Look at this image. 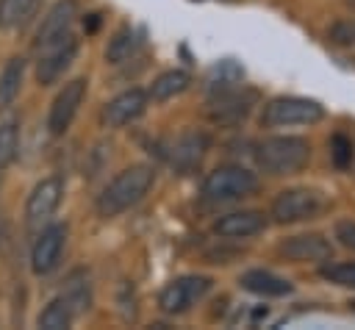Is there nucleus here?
Segmentation results:
<instances>
[{
	"label": "nucleus",
	"instance_id": "nucleus-1",
	"mask_svg": "<svg viewBox=\"0 0 355 330\" xmlns=\"http://www.w3.org/2000/svg\"><path fill=\"white\" fill-rule=\"evenodd\" d=\"M155 183V169L147 164H133L128 169H122L97 197V214L103 219L119 216L122 211L133 208L139 200H144V194L153 189Z\"/></svg>",
	"mask_w": 355,
	"mask_h": 330
},
{
	"label": "nucleus",
	"instance_id": "nucleus-2",
	"mask_svg": "<svg viewBox=\"0 0 355 330\" xmlns=\"http://www.w3.org/2000/svg\"><path fill=\"white\" fill-rule=\"evenodd\" d=\"M255 161L266 175H294L311 161V147L302 136H272L255 147Z\"/></svg>",
	"mask_w": 355,
	"mask_h": 330
},
{
	"label": "nucleus",
	"instance_id": "nucleus-3",
	"mask_svg": "<svg viewBox=\"0 0 355 330\" xmlns=\"http://www.w3.org/2000/svg\"><path fill=\"white\" fill-rule=\"evenodd\" d=\"M258 191V175L244 169V166H216L205 183H202V200L205 202H230L241 200Z\"/></svg>",
	"mask_w": 355,
	"mask_h": 330
},
{
	"label": "nucleus",
	"instance_id": "nucleus-4",
	"mask_svg": "<svg viewBox=\"0 0 355 330\" xmlns=\"http://www.w3.org/2000/svg\"><path fill=\"white\" fill-rule=\"evenodd\" d=\"M324 116L322 103L308 97H275L266 103L261 122L266 128H283V125H313Z\"/></svg>",
	"mask_w": 355,
	"mask_h": 330
},
{
	"label": "nucleus",
	"instance_id": "nucleus-5",
	"mask_svg": "<svg viewBox=\"0 0 355 330\" xmlns=\"http://www.w3.org/2000/svg\"><path fill=\"white\" fill-rule=\"evenodd\" d=\"M324 205L327 202L316 189H286L272 202V216L280 225L305 222V219H316L324 211Z\"/></svg>",
	"mask_w": 355,
	"mask_h": 330
},
{
	"label": "nucleus",
	"instance_id": "nucleus-6",
	"mask_svg": "<svg viewBox=\"0 0 355 330\" xmlns=\"http://www.w3.org/2000/svg\"><path fill=\"white\" fill-rule=\"evenodd\" d=\"M211 288V277L205 275H183V277H175L172 283L164 286V291L158 294V305L164 313H186L191 311V305H197Z\"/></svg>",
	"mask_w": 355,
	"mask_h": 330
},
{
	"label": "nucleus",
	"instance_id": "nucleus-7",
	"mask_svg": "<svg viewBox=\"0 0 355 330\" xmlns=\"http://www.w3.org/2000/svg\"><path fill=\"white\" fill-rule=\"evenodd\" d=\"M39 50H42V55H39V64H36V80H39L42 86H50V83H55V80L69 69V64L75 61V55H78V39H75L72 33H67V36H61V39H55V42L42 44Z\"/></svg>",
	"mask_w": 355,
	"mask_h": 330
},
{
	"label": "nucleus",
	"instance_id": "nucleus-8",
	"mask_svg": "<svg viewBox=\"0 0 355 330\" xmlns=\"http://www.w3.org/2000/svg\"><path fill=\"white\" fill-rule=\"evenodd\" d=\"M61 191H64L61 177H44L42 183L33 186V191L28 194V202H25V222L31 230H42L50 222V216L55 214V208L61 202Z\"/></svg>",
	"mask_w": 355,
	"mask_h": 330
},
{
	"label": "nucleus",
	"instance_id": "nucleus-9",
	"mask_svg": "<svg viewBox=\"0 0 355 330\" xmlns=\"http://www.w3.org/2000/svg\"><path fill=\"white\" fill-rule=\"evenodd\" d=\"M255 97H258V94H255L252 89H244V86H239V83H236V86H227V89H216L214 97H211L208 114H211L214 122H222V125L241 122V119L250 114Z\"/></svg>",
	"mask_w": 355,
	"mask_h": 330
},
{
	"label": "nucleus",
	"instance_id": "nucleus-10",
	"mask_svg": "<svg viewBox=\"0 0 355 330\" xmlns=\"http://www.w3.org/2000/svg\"><path fill=\"white\" fill-rule=\"evenodd\" d=\"M86 78H75L69 83H64V89L55 94L53 105H50V116H47V128L53 136H64L67 128L72 125L75 114H78V105L83 103V94H86Z\"/></svg>",
	"mask_w": 355,
	"mask_h": 330
},
{
	"label": "nucleus",
	"instance_id": "nucleus-11",
	"mask_svg": "<svg viewBox=\"0 0 355 330\" xmlns=\"http://www.w3.org/2000/svg\"><path fill=\"white\" fill-rule=\"evenodd\" d=\"M64 244H67V227L64 225H47L39 230V238L31 250V269L36 275H50L58 261H61V252H64Z\"/></svg>",
	"mask_w": 355,
	"mask_h": 330
},
{
	"label": "nucleus",
	"instance_id": "nucleus-12",
	"mask_svg": "<svg viewBox=\"0 0 355 330\" xmlns=\"http://www.w3.org/2000/svg\"><path fill=\"white\" fill-rule=\"evenodd\" d=\"M277 252L286 258V261H294V263H308V261H330L333 258V247L324 236L319 233H300V236H291L286 241H280Z\"/></svg>",
	"mask_w": 355,
	"mask_h": 330
},
{
	"label": "nucleus",
	"instance_id": "nucleus-13",
	"mask_svg": "<svg viewBox=\"0 0 355 330\" xmlns=\"http://www.w3.org/2000/svg\"><path fill=\"white\" fill-rule=\"evenodd\" d=\"M147 92L141 89H128L122 94H116L105 108H103V119L108 128H122V125H130L133 119H139L147 108Z\"/></svg>",
	"mask_w": 355,
	"mask_h": 330
},
{
	"label": "nucleus",
	"instance_id": "nucleus-14",
	"mask_svg": "<svg viewBox=\"0 0 355 330\" xmlns=\"http://www.w3.org/2000/svg\"><path fill=\"white\" fill-rule=\"evenodd\" d=\"M208 150V136L200 133V130H186L183 136H178V141L172 144L169 150V164L180 172V175H189L200 166L202 155Z\"/></svg>",
	"mask_w": 355,
	"mask_h": 330
},
{
	"label": "nucleus",
	"instance_id": "nucleus-15",
	"mask_svg": "<svg viewBox=\"0 0 355 330\" xmlns=\"http://www.w3.org/2000/svg\"><path fill=\"white\" fill-rule=\"evenodd\" d=\"M266 227V216L261 211H233L225 214L222 219H216L214 230L222 238H250L255 233H261Z\"/></svg>",
	"mask_w": 355,
	"mask_h": 330
},
{
	"label": "nucleus",
	"instance_id": "nucleus-16",
	"mask_svg": "<svg viewBox=\"0 0 355 330\" xmlns=\"http://www.w3.org/2000/svg\"><path fill=\"white\" fill-rule=\"evenodd\" d=\"M75 14H78L75 0H58V3L50 8V14L44 17V22H42V28H39V33H36V47H42V44H47V42H55V39L72 33L69 28H72Z\"/></svg>",
	"mask_w": 355,
	"mask_h": 330
},
{
	"label": "nucleus",
	"instance_id": "nucleus-17",
	"mask_svg": "<svg viewBox=\"0 0 355 330\" xmlns=\"http://www.w3.org/2000/svg\"><path fill=\"white\" fill-rule=\"evenodd\" d=\"M241 288L250 291V294H258V297H286L291 294V283L286 277H277L275 272H266V269H250L239 277Z\"/></svg>",
	"mask_w": 355,
	"mask_h": 330
},
{
	"label": "nucleus",
	"instance_id": "nucleus-18",
	"mask_svg": "<svg viewBox=\"0 0 355 330\" xmlns=\"http://www.w3.org/2000/svg\"><path fill=\"white\" fill-rule=\"evenodd\" d=\"M189 83H191L189 72H183V69H166V72H161V75L153 80L147 97H153L155 103H164V100L180 94V92H186Z\"/></svg>",
	"mask_w": 355,
	"mask_h": 330
},
{
	"label": "nucleus",
	"instance_id": "nucleus-19",
	"mask_svg": "<svg viewBox=\"0 0 355 330\" xmlns=\"http://www.w3.org/2000/svg\"><path fill=\"white\" fill-rule=\"evenodd\" d=\"M22 75H25V58L14 55L6 61V67L0 69V108H8L22 86Z\"/></svg>",
	"mask_w": 355,
	"mask_h": 330
},
{
	"label": "nucleus",
	"instance_id": "nucleus-20",
	"mask_svg": "<svg viewBox=\"0 0 355 330\" xmlns=\"http://www.w3.org/2000/svg\"><path fill=\"white\" fill-rule=\"evenodd\" d=\"M139 47V39H136V31L130 25H122L111 39H108V47H105V58L111 64H122L128 61Z\"/></svg>",
	"mask_w": 355,
	"mask_h": 330
},
{
	"label": "nucleus",
	"instance_id": "nucleus-21",
	"mask_svg": "<svg viewBox=\"0 0 355 330\" xmlns=\"http://www.w3.org/2000/svg\"><path fill=\"white\" fill-rule=\"evenodd\" d=\"M39 0H0V28H17L19 22H25L31 17V11L36 8Z\"/></svg>",
	"mask_w": 355,
	"mask_h": 330
},
{
	"label": "nucleus",
	"instance_id": "nucleus-22",
	"mask_svg": "<svg viewBox=\"0 0 355 330\" xmlns=\"http://www.w3.org/2000/svg\"><path fill=\"white\" fill-rule=\"evenodd\" d=\"M241 78H244V69H241V67H239L233 58H225V61H219V64L211 69L208 83H211V92H216V89L236 86Z\"/></svg>",
	"mask_w": 355,
	"mask_h": 330
},
{
	"label": "nucleus",
	"instance_id": "nucleus-23",
	"mask_svg": "<svg viewBox=\"0 0 355 330\" xmlns=\"http://www.w3.org/2000/svg\"><path fill=\"white\" fill-rule=\"evenodd\" d=\"M330 158H333V164H336L338 169H347V166L352 164V158H355V144H352V139H349L347 133H333V139H330Z\"/></svg>",
	"mask_w": 355,
	"mask_h": 330
},
{
	"label": "nucleus",
	"instance_id": "nucleus-24",
	"mask_svg": "<svg viewBox=\"0 0 355 330\" xmlns=\"http://www.w3.org/2000/svg\"><path fill=\"white\" fill-rule=\"evenodd\" d=\"M17 147H19L17 125H14V122L0 125V169H6V166L17 158Z\"/></svg>",
	"mask_w": 355,
	"mask_h": 330
},
{
	"label": "nucleus",
	"instance_id": "nucleus-25",
	"mask_svg": "<svg viewBox=\"0 0 355 330\" xmlns=\"http://www.w3.org/2000/svg\"><path fill=\"white\" fill-rule=\"evenodd\" d=\"M322 277L336 283V286H344V288H355V263L352 261H341V263H327L322 269Z\"/></svg>",
	"mask_w": 355,
	"mask_h": 330
},
{
	"label": "nucleus",
	"instance_id": "nucleus-26",
	"mask_svg": "<svg viewBox=\"0 0 355 330\" xmlns=\"http://www.w3.org/2000/svg\"><path fill=\"white\" fill-rule=\"evenodd\" d=\"M327 36H330L336 44L352 47V44H355V19H341V22H336Z\"/></svg>",
	"mask_w": 355,
	"mask_h": 330
},
{
	"label": "nucleus",
	"instance_id": "nucleus-27",
	"mask_svg": "<svg viewBox=\"0 0 355 330\" xmlns=\"http://www.w3.org/2000/svg\"><path fill=\"white\" fill-rule=\"evenodd\" d=\"M336 238H338L347 250H355V222H352V219H338V222H336Z\"/></svg>",
	"mask_w": 355,
	"mask_h": 330
},
{
	"label": "nucleus",
	"instance_id": "nucleus-28",
	"mask_svg": "<svg viewBox=\"0 0 355 330\" xmlns=\"http://www.w3.org/2000/svg\"><path fill=\"white\" fill-rule=\"evenodd\" d=\"M83 25H86V31H89V33H94V31L100 28V14H89V22L83 19Z\"/></svg>",
	"mask_w": 355,
	"mask_h": 330
}]
</instances>
